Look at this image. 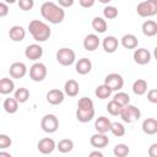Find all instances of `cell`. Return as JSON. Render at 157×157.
I'll return each instance as SVG.
<instances>
[{"mask_svg": "<svg viewBox=\"0 0 157 157\" xmlns=\"http://www.w3.org/2000/svg\"><path fill=\"white\" fill-rule=\"evenodd\" d=\"M40 15L49 23L58 25V23H61L65 18V10L59 4L45 1L40 6Z\"/></svg>", "mask_w": 157, "mask_h": 157, "instance_id": "obj_1", "label": "cell"}, {"mask_svg": "<svg viewBox=\"0 0 157 157\" xmlns=\"http://www.w3.org/2000/svg\"><path fill=\"white\" fill-rule=\"evenodd\" d=\"M28 31L33 37V39L37 42H45L52 36V31L49 26L39 20H32L28 23Z\"/></svg>", "mask_w": 157, "mask_h": 157, "instance_id": "obj_2", "label": "cell"}, {"mask_svg": "<svg viewBox=\"0 0 157 157\" xmlns=\"http://www.w3.org/2000/svg\"><path fill=\"white\" fill-rule=\"evenodd\" d=\"M119 117L121 118V120L124 123L132 124V123H135L136 120L140 119L141 112H140V109L137 107H135V105H132V104L129 103V104L121 107V110H120V115Z\"/></svg>", "mask_w": 157, "mask_h": 157, "instance_id": "obj_3", "label": "cell"}, {"mask_svg": "<svg viewBox=\"0 0 157 157\" xmlns=\"http://www.w3.org/2000/svg\"><path fill=\"white\" fill-rule=\"evenodd\" d=\"M136 12L140 17H152L157 15V0H145L139 2Z\"/></svg>", "mask_w": 157, "mask_h": 157, "instance_id": "obj_4", "label": "cell"}, {"mask_svg": "<svg viewBox=\"0 0 157 157\" xmlns=\"http://www.w3.org/2000/svg\"><path fill=\"white\" fill-rule=\"evenodd\" d=\"M56 61L63 66H70L76 61V54L70 48H60L56 52Z\"/></svg>", "mask_w": 157, "mask_h": 157, "instance_id": "obj_5", "label": "cell"}, {"mask_svg": "<svg viewBox=\"0 0 157 157\" xmlns=\"http://www.w3.org/2000/svg\"><path fill=\"white\" fill-rule=\"evenodd\" d=\"M40 128L47 134H53L59 128V119L54 114H45L40 120Z\"/></svg>", "mask_w": 157, "mask_h": 157, "instance_id": "obj_6", "label": "cell"}, {"mask_svg": "<svg viewBox=\"0 0 157 157\" xmlns=\"http://www.w3.org/2000/svg\"><path fill=\"white\" fill-rule=\"evenodd\" d=\"M48 70L43 63H34L29 67V78L34 82H40L47 77Z\"/></svg>", "mask_w": 157, "mask_h": 157, "instance_id": "obj_7", "label": "cell"}, {"mask_svg": "<svg viewBox=\"0 0 157 157\" xmlns=\"http://www.w3.org/2000/svg\"><path fill=\"white\" fill-rule=\"evenodd\" d=\"M104 83L108 85L113 91H120L124 86V78L118 72H112V74H108L105 77H104Z\"/></svg>", "mask_w": 157, "mask_h": 157, "instance_id": "obj_8", "label": "cell"}, {"mask_svg": "<svg viewBox=\"0 0 157 157\" xmlns=\"http://www.w3.org/2000/svg\"><path fill=\"white\" fill-rule=\"evenodd\" d=\"M37 148H38V151H39L40 153H43V155H50V153H53V151L56 148V144H55V141H54L53 139H50V137H43V139H40V140L38 141Z\"/></svg>", "mask_w": 157, "mask_h": 157, "instance_id": "obj_9", "label": "cell"}, {"mask_svg": "<svg viewBox=\"0 0 157 157\" xmlns=\"http://www.w3.org/2000/svg\"><path fill=\"white\" fill-rule=\"evenodd\" d=\"M45 98H47V102L49 104H52V105H59L65 99V92H63L59 88H53V90L48 91Z\"/></svg>", "mask_w": 157, "mask_h": 157, "instance_id": "obj_10", "label": "cell"}, {"mask_svg": "<svg viewBox=\"0 0 157 157\" xmlns=\"http://www.w3.org/2000/svg\"><path fill=\"white\" fill-rule=\"evenodd\" d=\"M90 144H91V146L92 147H94V148H104V147H107L108 146V144H109V139H108V136L105 135V134H103V132H96V134H93L91 137H90Z\"/></svg>", "mask_w": 157, "mask_h": 157, "instance_id": "obj_11", "label": "cell"}, {"mask_svg": "<svg viewBox=\"0 0 157 157\" xmlns=\"http://www.w3.org/2000/svg\"><path fill=\"white\" fill-rule=\"evenodd\" d=\"M25 55L32 61H37L43 56V48L39 44H29L25 49Z\"/></svg>", "mask_w": 157, "mask_h": 157, "instance_id": "obj_12", "label": "cell"}, {"mask_svg": "<svg viewBox=\"0 0 157 157\" xmlns=\"http://www.w3.org/2000/svg\"><path fill=\"white\" fill-rule=\"evenodd\" d=\"M134 61L139 65H146L151 60V53L146 48H137L134 52Z\"/></svg>", "mask_w": 157, "mask_h": 157, "instance_id": "obj_13", "label": "cell"}, {"mask_svg": "<svg viewBox=\"0 0 157 157\" xmlns=\"http://www.w3.org/2000/svg\"><path fill=\"white\" fill-rule=\"evenodd\" d=\"M9 72H10V76L13 78H22L27 74V66L25 65V63L16 61L10 65Z\"/></svg>", "mask_w": 157, "mask_h": 157, "instance_id": "obj_14", "label": "cell"}, {"mask_svg": "<svg viewBox=\"0 0 157 157\" xmlns=\"http://www.w3.org/2000/svg\"><path fill=\"white\" fill-rule=\"evenodd\" d=\"M101 44V40L98 38L97 34H93V33H90L85 37L83 39V48L87 50V52H94Z\"/></svg>", "mask_w": 157, "mask_h": 157, "instance_id": "obj_15", "label": "cell"}, {"mask_svg": "<svg viewBox=\"0 0 157 157\" xmlns=\"http://www.w3.org/2000/svg\"><path fill=\"white\" fill-rule=\"evenodd\" d=\"M110 126H112V121L109 120V118H107L104 115L98 117L94 120V129L97 132L107 134L108 131H110Z\"/></svg>", "mask_w": 157, "mask_h": 157, "instance_id": "obj_16", "label": "cell"}, {"mask_svg": "<svg viewBox=\"0 0 157 157\" xmlns=\"http://www.w3.org/2000/svg\"><path fill=\"white\" fill-rule=\"evenodd\" d=\"M75 69L76 72L80 75H87L91 70H92V63L88 58H81L76 61L75 64Z\"/></svg>", "mask_w": 157, "mask_h": 157, "instance_id": "obj_17", "label": "cell"}, {"mask_svg": "<svg viewBox=\"0 0 157 157\" xmlns=\"http://www.w3.org/2000/svg\"><path fill=\"white\" fill-rule=\"evenodd\" d=\"M9 37L12 42H21L26 37V29L22 26H18V25L12 26L9 31Z\"/></svg>", "mask_w": 157, "mask_h": 157, "instance_id": "obj_18", "label": "cell"}, {"mask_svg": "<svg viewBox=\"0 0 157 157\" xmlns=\"http://www.w3.org/2000/svg\"><path fill=\"white\" fill-rule=\"evenodd\" d=\"M102 45H103V49H104L105 53L112 54V53L117 52V49L119 47V40L114 36H108V37H105L103 39Z\"/></svg>", "mask_w": 157, "mask_h": 157, "instance_id": "obj_19", "label": "cell"}, {"mask_svg": "<svg viewBox=\"0 0 157 157\" xmlns=\"http://www.w3.org/2000/svg\"><path fill=\"white\" fill-rule=\"evenodd\" d=\"M64 92L69 97H76L78 94V92H80V85H78V82L76 80H72V78L67 80L65 82V85H64Z\"/></svg>", "mask_w": 157, "mask_h": 157, "instance_id": "obj_20", "label": "cell"}, {"mask_svg": "<svg viewBox=\"0 0 157 157\" xmlns=\"http://www.w3.org/2000/svg\"><path fill=\"white\" fill-rule=\"evenodd\" d=\"M120 44L125 48V49H136L137 48V44H139V40H137V37L131 34V33H128V34H124L120 39Z\"/></svg>", "mask_w": 157, "mask_h": 157, "instance_id": "obj_21", "label": "cell"}, {"mask_svg": "<svg viewBox=\"0 0 157 157\" xmlns=\"http://www.w3.org/2000/svg\"><path fill=\"white\" fill-rule=\"evenodd\" d=\"M142 131L147 135H155L157 134V119L155 118H147L142 121Z\"/></svg>", "mask_w": 157, "mask_h": 157, "instance_id": "obj_22", "label": "cell"}, {"mask_svg": "<svg viewBox=\"0 0 157 157\" xmlns=\"http://www.w3.org/2000/svg\"><path fill=\"white\" fill-rule=\"evenodd\" d=\"M94 118V109H76V119L80 123H88Z\"/></svg>", "mask_w": 157, "mask_h": 157, "instance_id": "obj_23", "label": "cell"}, {"mask_svg": "<svg viewBox=\"0 0 157 157\" xmlns=\"http://www.w3.org/2000/svg\"><path fill=\"white\" fill-rule=\"evenodd\" d=\"M141 29L146 37H153L157 34V22L153 20H147L142 23Z\"/></svg>", "mask_w": 157, "mask_h": 157, "instance_id": "obj_24", "label": "cell"}, {"mask_svg": "<svg viewBox=\"0 0 157 157\" xmlns=\"http://www.w3.org/2000/svg\"><path fill=\"white\" fill-rule=\"evenodd\" d=\"M13 91H15V82L9 77H2L0 80V93L10 94Z\"/></svg>", "mask_w": 157, "mask_h": 157, "instance_id": "obj_25", "label": "cell"}, {"mask_svg": "<svg viewBox=\"0 0 157 157\" xmlns=\"http://www.w3.org/2000/svg\"><path fill=\"white\" fill-rule=\"evenodd\" d=\"M92 28L97 32V33H104L108 28V25H107V21L105 18L103 17H99V16H96L93 20H92Z\"/></svg>", "mask_w": 157, "mask_h": 157, "instance_id": "obj_26", "label": "cell"}, {"mask_svg": "<svg viewBox=\"0 0 157 157\" xmlns=\"http://www.w3.org/2000/svg\"><path fill=\"white\" fill-rule=\"evenodd\" d=\"M132 92L136 96H144L147 92V82L144 78H137L132 83Z\"/></svg>", "mask_w": 157, "mask_h": 157, "instance_id": "obj_27", "label": "cell"}, {"mask_svg": "<svg viewBox=\"0 0 157 157\" xmlns=\"http://www.w3.org/2000/svg\"><path fill=\"white\" fill-rule=\"evenodd\" d=\"M2 107H4V110L9 114H15L17 110H18V101L13 97V98H6L2 103Z\"/></svg>", "mask_w": 157, "mask_h": 157, "instance_id": "obj_28", "label": "cell"}, {"mask_svg": "<svg viewBox=\"0 0 157 157\" xmlns=\"http://www.w3.org/2000/svg\"><path fill=\"white\" fill-rule=\"evenodd\" d=\"M112 92H113V90H112L108 85L103 83V85H99V86L96 87L94 94H96V97L99 98V99H107V98L110 97Z\"/></svg>", "mask_w": 157, "mask_h": 157, "instance_id": "obj_29", "label": "cell"}, {"mask_svg": "<svg viewBox=\"0 0 157 157\" xmlns=\"http://www.w3.org/2000/svg\"><path fill=\"white\" fill-rule=\"evenodd\" d=\"M56 148L61 153H69L74 150V141L70 140V139H61L56 144Z\"/></svg>", "mask_w": 157, "mask_h": 157, "instance_id": "obj_30", "label": "cell"}, {"mask_svg": "<svg viewBox=\"0 0 157 157\" xmlns=\"http://www.w3.org/2000/svg\"><path fill=\"white\" fill-rule=\"evenodd\" d=\"M13 97L18 101V103H25L28 101L29 98V91L26 88V87H20L15 91L13 93Z\"/></svg>", "mask_w": 157, "mask_h": 157, "instance_id": "obj_31", "label": "cell"}, {"mask_svg": "<svg viewBox=\"0 0 157 157\" xmlns=\"http://www.w3.org/2000/svg\"><path fill=\"white\" fill-rule=\"evenodd\" d=\"M113 101H115L120 107H124V105H126V104L130 103V97H129L128 93L121 92V91H118V92L114 94Z\"/></svg>", "mask_w": 157, "mask_h": 157, "instance_id": "obj_32", "label": "cell"}, {"mask_svg": "<svg viewBox=\"0 0 157 157\" xmlns=\"http://www.w3.org/2000/svg\"><path fill=\"white\" fill-rule=\"evenodd\" d=\"M113 153H114L115 157H126L130 153V148L125 144H118V145L114 146Z\"/></svg>", "mask_w": 157, "mask_h": 157, "instance_id": "obj_33", "label": "cell"}, {"mask_svg": "<svg viewBox=\"0 0 157 157\" xmlns=\"http://www.w3.org/2000/svg\"><path fill=\"white\" fill-rule=\"evenodd\" d=\"M110 132L117 136V137H121L125 135V128L121 123H118V121H114L112 123V126H110Z\"/></svg>", "mask_w": 157, "mask_h": 157, "instance_id": "obj_34", "label": "cell"}, {"mask_svg": "<svg viewBox=\"0 0 157 157\" xmlns=\"http://www.w3.org/2000/svg\"><path fill=\"white\" fill-rule=\"evenodd\" d=\"M103 17L105 20H114L118 17V9L115 6H105L103 9Z\"/></svg>", "mask_w": 157, "mask_h": 157, "instance_id": "obj_35", "label": "cell"}, {"mask_svg": "<svg viewBox=\"0 0 157 157\" xmlns=\"http://www.w3.org/2000/svg\"><path fill=\"white\" fill-rule=\"evenodd\" d=\"M77 108L80 109H94L93 101L88 97H81L77 101Z\"/></svg>", "mask_w": 157, "mask_h": 157, "instance_id": "obj_36", "label": "cell"}, {"mask_svg": "<svg viewBox=\"0 0 157 157\" xmlns=\"http://www.w3.org/2000/svg\"><path fill=\"white\" fill-rule=\"evenodd\" d=\"M107 110L110 115L113 117H117V115H120V110H121V107L115 102V101H110L108 104H107Z\"/></svg>", "mask_w": 157, "mask_h": 157, "instance_id": "obj_37", "label": "cell"}, {"mask_svg": "<svg viewBox=\"0 0 157 157\" xmlns=\"http://www.w3.org/2000/svg\"><path fill=\"white\" fill-rule=\"evenodd\" d=\"M17 4L22 11H29L34 6V0H18Z\"/></svg>", "mask_w": 157, "mask_h": 157, "instance_id": "obj_38", "label": "cell"}, {"mask_svg": "<svg viewBox=\"0 0 157 157\" xmlns=\"http://www.w3.org/2000/svg\"><path fill=\"white\" fill-rule=\"evenodd\" d=\"M11 144H12V140L10 139V136H7L6 134H0V148L1 150L10 147Z\"/></svg>", "mask_w": 157, "mask_h": 157, "instance_id": "obj_39", "label": "cell"}, {"mask_svg": "<svg viewBox=\"0 0 157 157\" xmlns=\"http://www.w3.org/2000/svg\"><path fill=\"white\" fill-rule=\"evenodd\" d=\"M147 101L150 103L157 104V88H152L147 92Z\"/></svg>", "mask_w": 157, "mask_h": 157, "instance_id": "obj_40", "label": "cell"}, {"mask_svg": "<svg viewBox=\"0 0 157 157\" xmlns=\"http://www.w3.org/2000/svg\"><path fill=\"white\" fill-rule=\"evenodd\" d=\"M7 13H9V6L5 1H2L0 4V17H5L7 16Z\"/></svg>", "mask_w": 157, "mask_h": 157, "instance_id": "obj_41", "label": "cell"}, {"mask_svg": "<svg viewBox=\"0 0 157 157\" xmlns=\"http://www.w3.org/2000/svg\"><path fill=\"white\" fill-rule=\"evenodd\" d=\"M78 2H80V5H81L82 7L90 9V7H92V6L94 5L96 0H78Z\"/></svg>", "mask_w": 157, "mask_h": 157, "instance_id": "obj_42", "label": "cell"}, {"mask_svg": "<svg viewBox=\"0 0 157 157\" xmlns=\"http://www.w3.org/2000/svg\"><path fill=\"white\" fill-rule=\"evenodd\" d=\"M147 153H148L150 157H157V142L152 144V145L148 147Z\"/></svg>", "mask_w": 157, "mask_h": 157, "instance_id": "obj_43", "label": "cell"}, {"mask_svg": "<svg viewBox=\"0 0 157 157\" xmlns=\"http://www.w3.org/2000/svg\"><path fill=\"white\" fill-rule=\"evenodd\" d=\"M74 2H75V0H58V4H59L61 7H64V9L71 7V6L74 5Z\"/></svg>", "mask_w": 157, "mask_h": 157, "instance_id": "obj_44", "label": "cell"}, {"mask_svg": "<svg viewBox=\"0 0 157 157\" xmlns=\"http://www.w3.org/2000/svg\"><path fill=\"white\" fill-rule=\"evenodd\" d=\"M90 156H91V157H93V156H98V157H103V153H102L101 151H92V152H90Z\"/></svg>", "mask_w": 157, "mask_h": 157, "instance_id": "obj_45", "label": "cell"}, {"mask_svg": "<svg viewBox=\"0 0 157 157\" xmlns=\"http://www.w3.org/2000/svg\"><path fill=\"white\" fill-rule=\"evenodd\" d=\"M153 58L156 59V61H157V47L153 49Z\"/></svg>", "mask_w": 157, "mask_h": 157, "instance_id": "obj_46", "label": "cell"}, {"mask_svg": "<svg viewBox=\"0 0 157 157\" xmlns=\"http://www.w3.org/2000/svg\"><path fill=\"white\" fill-rule=\"evenodd\" d=\"M6 4H15L16 1H18V0H4Z\"/></svg>", "mask_w": 157, "mask_h": 157, "instance_id": "obj_47", "label": "cell"}, {"mask_svg": "<svg viewBox=\"0 0 157 157\" xmlns=\"http://www.w3.org/2000/svg\"><path fill=\"white\" fill-rule=\"evenodd\" d=\"M98 1H99L101 4H109L112 0H98Z\"/></svg>", "mask_w": 157, "mask_h": 157, "instance_id": "obj_48", "label": "cell"}]
</instances>
